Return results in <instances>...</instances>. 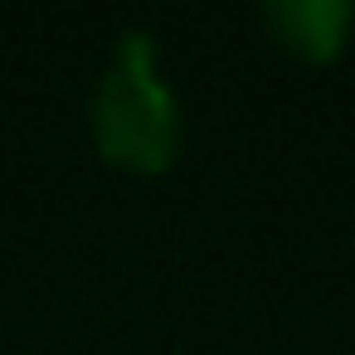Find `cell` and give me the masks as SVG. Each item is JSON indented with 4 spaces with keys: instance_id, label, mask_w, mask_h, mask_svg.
Returning <instances> with one entry per match:
<instances>
[{
    "instance_id": "2",
    "label": "cell",
    "mask_w": 355,
    "mask_h": 355,
    "mask_svg": "<svg viewBox=\"0 0 355 355\" xmlns=\"http://www.w3.org/2000/svg\"><path fill=\"white\" fill-rule=\"evenodd\" d=\"M263 25L287 54L306 64H331L350 44L355 6L350 0H263Z\"/></svg>"
},
{
    "instance_id": "1",
    "label": "cell",
    "mask_w": 355,
    "mask_h": 355,
    "mask_svg": "<svg viewBox=\"0 0 355 355\" xmlns=\"http://www.w3.org/2000/svg\"><path fill=\"white\" fill-rule=\"evenodd\" d=\"M88 132L107 166L127 175H161L175 166L185 141V117L171 78L161 73V49L151 30H122L88 98Z\"/></svg>"
}]
</instances>
